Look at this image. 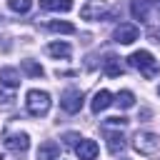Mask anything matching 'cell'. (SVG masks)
Masks as SVG:
<instances>
[{
	"instance_id": "9",
	"label": "cell",
	"mask_w": 160,
	"mask_h": 160,
	"mask_svg": "<svg viewBox=\"0 0 160 160\" xmlns=\"http://www.w3.org/2000/svg\"><path fill=\"white\" fill-rule=\"evenodd\" d=\"M112 102H115V100H112V92H110V90H98V92L92 95V100H90V110H92V112H102V110H108Z\"/></svg>"
},
{
	"instance_id": "14",
	"label": "cell",
	"mask_w": 160,
	"mask_h": 160,
	"mask_svg": "<svg viewBox=\"0 0 160 160\" xmlns=\"http://www.w3.org/2000/svg\"><path fill=\"white\" fill-rule=\"evenodd\" d=\"M102 72H105L108 78H118V75L122 72L120 58H118V55H105V60H102Z\"/></svg>"
},
{
	"instance_id": "3",
	"label": "cell",
	"mask_w": 160,
	"mask_h": 160,
	"mask_svg": "<svg viewBox=\"0 0 160 160\" xmlns=\"http://www.w3.org/2000/svg\"><path fill=\"white\" fill-rule=\"evenodd\" d=\"M132 148L140 152V155H158L160 152V135L155 132H138L135 140H132Z\"/></svg>"
},
{
	"instance_id": "19",
	"label": "cell",
	"mask_w": 160,
	"mask_h": 160,
	"mask_svg": "<svg viewBox=\"0 0 160 160\" xmlns=\"http://www.w3.org/2000/svg\"><path fill=\"white\" fill-rule=\"evenodd\" d=\"M115 102H118V108L128 110V108H132V105H135V95H132L130 90H120V92L115 95Z\"/></svg>"
},
{
	"instance_id": "2",
	"label": "cell",
	"mask_w": 160,
	"mask_h": 160,
	"mask_svg": "<svg viewBox=\"0 0 160 160\" xmlns=\"http://www.w3.org/2000/svg\"><path fill=\"white\" fill-rule=\"evenodd\" d=\"M25 105H28V112L32 118H42L50 110V92H45V90H30L28 98H25Z\"/></svg>"
},
{
	"instance_id": "21",
	"label": "cell",
	"mask_w": 160,
	"mask_h": 160,
	"mask_svg": "<svg viewBox=\"0 0 160 160\" xmlns=\"http://www.w3.org/2000/svg\"><path fill=\"white\" fill-rule=\"evenodd\" d=\"M125 125H128V118H122V115L120 118L115 115V118H108L105 120V128H125Z\"/></svg>"
},
{
	"instance_id": "13",
	"label": "cell",
	"mask_w": 160,
	"mask_h": 160,
	"mask_svg": "<svg viewBox=\"0 0 160 160\" xmlns=\"http://www.w3.org/2000/svg\"><path fill=\"white\" fill-rule=\"evenodd\" d=\"M0 85L15 90V88L20 85V72H18L15 68H2V70H0Z\"/></svg>"
},
{
	"instance_id": "17",
	"label": "cell",
	"mask_w": 160,
	"mask_h": 160,
	"mask_svg": "<svg viewBox=\"0 0 160 160\" xmlns=\"http://www.w3.org/2000/svg\"><path fill=\"white\" fill-rule=\"evenodd\" d=\"M48 28H50L52 32H65V35H72V32H75V25H72V22H65V20H50Z\"/></svg>"
},
{
	"instance_id": "18",
	"label": "cell",
	"mask_w": 160,
	"mask_h": 160,
	"mask_svg": "<svg viewBox=\"0 0 160 160\" xmlns=\"http://www.w3.org/2000/svg\"><path fill=\"white\" fill-rule=\"evenodd\" d=\"M22 72L30 75V78H42V75H45L42 65H38L35 60H22Z\"/></svg>"
},
{
	"instance_id": "10",
	"label": "cell",
	"mask_w": 160,
	"mask_h": 160,
	"mask_svg": "<svg viewBox=\"0 0 160 160\" xmlns=\"http://www.w3.org/2000/svg\"><path fill=\"white\" fill-rule=\"evenodd\" d=\"M75 155L80 158V160H95L98 158V142L95 140H80V145L75 148Z\"/></svg>"
},
{
	"instance_id": "16",
	"label": "cell",
	"mask_w": 160,
	"mask_h": 160,
	"mask_svg": "<svg viewBox=\"0 0 160 160\" xmlns=\"http://www.w3.org/2000/svg\"><path fill=\"white\" fill-rule=\"evenodd\" d=\"M48 55H52V58H70V45L68 42H50L48 45Z\"/></svg>"
},
{
	"instance_id": "6",
	"label": "cell",
	"mask_w": 160,
	"mask_h": 160,
	"mask_svg": "<svg viewBox=\"0 0 160 160\" xmlns=\"http://www.w3.org/2000/svg\"><path fill=\"white\" fill-rule=\"evenodd\" d=\"M5 148L22 155L28 148H30V135L28 132H5Z\"/></svg>"
},
{
	"instance_id": "24",
	"label": "cell",
	"mask_w": 160,
	"mask_h": 160,
	"mask_svg": "<svg viewBox=\"0 0 160 160\" xmlns=\"http://www.w3.org/2000/svg\"><path fill=\"white\" fill-rule=\"evenodd\" d=\"M158 92H160V88H158Z\"/></svg>"
},
{
	"instance_id": "11",
	"label": "cell",
	"mask_w": 160,
	"mask_h": 160,
	"mask_svg": "<svg viewBox=\"0 0 160 160\" xmlns=\"http://www.w3.org/2000/svg\"><path fill=\"white\" fill-rule=\"evenodd\" d=\"M105 140H108V150H110V155H120V152L125 150V138H122V132L105 130Z\"/></svg>"
},
{
	"instance_id": "5",
	"label": "cell",
	"mask_w": 160,
	"mask_h": 160,
	"mask_svg": "<svg viewBox=\"0 0 160 160\" xmlns=\"http://www.w3.org/2000/svg\"><path fill=\"white\" fill-rule=\"evenodd\" d=\"M138 35H140V30H138V25H132V22H120V25L115 28V32H112L115 42H120V45H130V42H135Z\"/></svg>"
},
{
	"instance_id": "15",
	"label": "cell",
	"mask_w": 160,
	"mask_h": 160,
	"mask_svg": "<svg viewBox=\"0 0 160 160\" xmlns=\"http://www.w3.org/2000/svg\"><path fill=\"white\" fill-rule=\"evenodd\" d=\"M40 8L52 10V12H68L72 10V0H40Z\"/></svg>"
},
{
	"instance_id": "20",
	"label": "cell",
	"mask_w": 160,
	"mask_h": 160,
	"mask_svg": "<svg viewBox=\"0 0 160 160\" xmlns=\"http://www.w3.org/2000/svg\"><path fill=\"white\" fill-rule=\"evenodd\" d=\"M8 5H10V10H15V12H28V10L32 8V0H8Z\"/></svg>"
},
{
	"instance_id": "23",
	"label": "cell",
	"mask_w": 160,
	"mask_h": 160,
	"mask_svg": "<svg viewBox=\"0 0 160 160\" xmlns=\"http://www.w3.org/2000/svg\"><path fill=\"white\" fill-rule=\"evenodd\" d=\"M148 38H150L152 42H158V45H160V30H148Z\"/></svg>"
},
{
	"instance_id": "7",
	"label": "cell",
	"mask_w": 160,
	"mask_h": 160,
	"mask_svg": "<svg viewBox=\"0 0 160 160\" xmlns=\"http://www.w3.org/2000/svg\"><path fill=\"white\" fill-rule=\"evenodd\" d=\"M105 12H108V2L105 0H92V2H85L80 8V18L82 20H100V18H105Z\"/></svg>"
},
{
	"instance_id": "1",
	"label": "cell",
	"mask_w": 160,
	"mask_h": 160,
	"mask_svg": "<svg viewBox=\"0 0 160 160\" xmlns=\"http://www.w3.org/2000/svg\"><path fill=\"white\" fill-rule=\"evenodd\" d=\"M128 62H130L135 70H140L148 80H150V78H155V75L160 72V65L155 62V58H152L148 50H135V52L128 58Z\"/></svg>"
},
{
	"instance_id": "8",
	"label": "cell",
	"mask_w": 160,
	"mask_h": 160,
	"mask_svg": "<svg viewBox=\"0 0 160 160\" xmlns=\"http://www.w3.org/2000/svg\"><path fill=\"white\" fill-rule=\"evenodd\" d=\"M152 8H155V10H160V5H155L152 0H132V5H130V12H132V18H135V20H140V22H148V20H150V12H152Z\"/></svg>"
},
{
	"instance_id": "12",
	"label": "cell",
	"mask_w": 160,
	"mask_h": 160,
	"mask_svg": "<svg viewBox=\"0 0 160 160\" xmlns=\"http://www.w3.org/2000/svg\"><path fill=\"white\" fill-rule=\"evenodd\" d=\"M60 158V145L55 140H45L38 148V160H58Z\"/></svg>"
},
{
	"instance_id": "22",
	"label": "cell",
	"mask_w": 160,
	"mask_h": 160,
	"mask_svg": "<svg viewBox=\"0 0 160 160\" xmlns=\"http://www.w3.org/2000/svg\"><path fill=\"white\" fill-rule=\"evenodd\" d=\"M62 140H65V145H70V148H78L82 138H80L78 132H65V135H62Z\"/></svg>"
},
{
	"instance_id": "4",
	"label": "cell",
	"mask_w": 160,
	"mask_h": 160,
	"mask_svg": "<svg viewBox=\"0 0 160 160\" xmlns=\"http://www.w3.org/2000/svg\"><path fill=\"white\" fill-rule=\"evenodd\" d=\"M60 108L65 110V112H80V108H82V92L80 90H75V88H68L62 95H60Z\"/></svg>"
}]
</instances>
